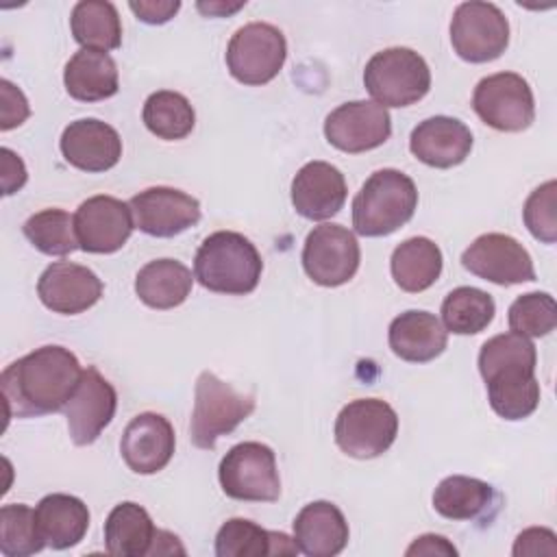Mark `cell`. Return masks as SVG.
<instances>
[{
    "mask_svg": "<svg viewBox=\"0 0 557 557\" xmlns=\"http://www.w3.org/2000/svg\"><path fill=\"white\" fill-rule=\"evenodd\" d=\"M83 368L63 346H41L2 370L0 387L9 418H37L61 411L72 398Z\"/></svg>",
    "mask_w": 557,
    "mask_h": 557,
    "instance_id": "obj_1",
    "label": "cell"
},
{
    "mask_svg": "<svg viewBox=\"0 0 557 557\" xmlns=\"http://www.w3.org/2000/svg\"><path fill=\"white\" fill-rule=\"evenodd\" d=\"M537 352L529 337L500 333L490 337L479 350V372L487 385L494 413L505 420L529 418L540 405V383L535 379Z\"/></svg>",
    "mask_w": 557,
    "mask_h": 557,
    "instance_id": "obj_2",
    "label": "cell"
},
{
    "mask_svg": "<svg viewBox=\"0 0 557 557\" xmlns=\"http://www.w3.org/2000/svg\"><path fill=\"white\" fill-rule=\"evenodd\" d=\"M263 261L255 244L235 231H215L202 239L194 257L196 281L215 294L244 296L255 292Z\"/></svg>",
    "mask_w": 557,
    "mask_h": 557,
    "instance_id": "obj_3",
    "label": "cell"
},
{
    "mask_svg": "<svg viewBox=\"0 0 557 557\" xmlns=\"http://www.w3.org/2000/svg\"><path fill=\"white\" fill-rule=\"evenodd\" d=\"M418 207L416 183L400 170L368 176L352 200V226L363 237H383L407 224Z\"/></svg>",
    "mask_w": 557,
    "mask_h": 557,
    "instance_id": "obj_4",
    "label": "cell"
},
{
    "mask_svg": "<svg viewBox=\"0 0 557 557\" xmlns=\"http://www.w3.org/2000/svg\"><path fill=\"white\" fill-rule=\"evenodd\" d=\"M255 411V396L237 392L213 372H200L194 389L189 437L194 446L211 450L218 437L228 435Z\"/></svg>",
    "mask_w": 557,
    "mask_h": 557,
    "instance_id": "obj_5",
    "label": "cell"
},
{
    "mask_svg": "<svg viewBox=\"0 0 557 557\" xmlns=\"http://www.w3.org/2000/svg\"><path fill=\"white\" fill-rule=\"evenodd\" d=\"M363 85L381 107H409L422 100L431 87L426 61L411 48L394 46L370 57Z\"/></svg>",
    "mask_w": 557,
    "mask_h": 557,
    "instance_id": "obj_6",
    "label": "cell"
},
{
    "mask_svg": "<svg viewBox=\"0 0 557 557\" xmlns=\"http://www.w3.org/2000/svg\"><path fill=\"white\" fill-rule=\"evenodd\" d=\"M398 435V416L381 398H357L342 407L335 420L337 446L355 459L383 455Z\"/></svg>",
    "mask_w": 557,
    "mask_h": 557,
    "instance_id": "obj_7",
    "label": "cell"
},
{
    "mask_svg": "<svg viewBox=\"0 0 557 557\" xmlns=\"http://www.w3.org/2000/svg\"><path fill=\"white\" fill-rule=\"evenodd\" d=\"M222 492L235 500L274 503L281 496L276 455L261 442L235 444L220 461Z\"/></svg>",
    "mask_w": 557,
    "mask_h": 557,
    "instance_id": "obj_8",
    "label": "cell"
},
{
    "mask_svg": "<svg viewBox=\"0 0 557 557\" xmlns=\"http://www.w3.org/2000/svg\"><path fill=\"white\" fill-rule=\"evenodd\" d=\"M287 57L285 35L268 22H250L235 30L226 46V67L244 85H265Z\"/></svg>",
    "mask_w": 557,
    "mask_h": 557,
    "instance_id": "obj_9",
    "label": "cell"
},
{
    "mask_svg": "<svg viewBox=\"0 0 557 557\" xmlns=\"http://www.w3.org/2000/svg\"><path fill=\"white\" fill-rule=\"evenodd\" d=\"M450 44L468 63L494 61L509 46V22L492 2H461L450 20Z\"/></svg>",
    "mask_w": 557,
    "mask_h": 557,
    "instance_id": "obj_10",
    "label": "cell"
},
{
    "mask_svg": "<svg viewBox=\"0 0 557 557\" xmlns=\"http://www.w3.org/2000/svg\"><path fill=\"white\" fill-rule=\"evenodd\" d=\"M472 109L487 126L503 133L524 131L535 117L533 91L516 72H498L481 78L472 94Z\"/></svg>",
    "mask_w": 557,
    "mask_h": 557,
    "instance_id": "obj_11",
    "label": "cell"
},
{
    "mask_svg": "<svg viewBox=\"0 0 557 557\" xmlns=\"http://www.w3.org/2000/svg\"><path fill=\"white\" fill-rule=\"evenodd\" d=\"M361 261L359 242L352 231L342 224L313 226L302 246V268L307 276L322 287L348 283Z\"/></svg>",
    "mask_w": 557,
    "mask_h": 557,
    "instance_id": "obj_12",
    "label": "cell"
},
{
    "mask_svg": "<svg viewBox=\"0 0 557 557\" xmlns=\"http://www.w3.org/2000/svg\"><path fill=\"white\" fill-rule=\"evenodd\" d=\"M461 265L474 276L496 285H518L535 281V268L527 248L511 235H479L463 252Z\"/></svg>",
    "mask_w": 557,
    "mask_h": 557,
    "instance_id": "obj_13",
    "label": "cell"
},
{
    "mask_svg": "<svg viewBox=\"0 0 557 557\" xmlns=\"http://www.w3.org/2000/svg\"><path fill=\"white\" fill-rule=\"evenodd\" d=\"M392 135V117L372 100H352L333 109L324 120V137L342 152L357 154L385 144Z\"/></svg>",
    "mask_w": 557,
    "mask_h": 557,
    "instance_id": "obj_14",
    "label": "cell"
},
{
    "mask_svg": "<svg viewBox=\"0 0 557 557\" xmlns=\"http://www.w3.org/2000/svg\"><path fill=\"white\" fill-rule=\"evenodd\" d=\"M74 228L81 250L111 255L128 242L135 224L128 202L100 194L78 205L74 213Z\"/></svg>",
    "mask_w": 557,
    "mask_h": 557,
    "instance_id": "obj_15",
    "label": "cell"
},
{
    "mask_svg": "<svg viewBox=\"0 0 557 557\" xmlns=\"http://www.w3.org/2000/svg\"><path fill=\"white\" fill-rule=\"evenodd\" d=\"M133 224L152 237H174L200 220V202L174 187L157 185L128 200Z\"/></svg>",
    "mask_w": 557,
    "mask_h": 557,
    "instance_id": "obj_16",
    "label": "cell"
},
{
    "mask_svg": "<svg viewBox=\"0 0 557 557\" xmlns=\"http://www.w3.org/2000/svg\"><path fill=\"white\" fill-rule=\"evenodd\" d=\"M115 409V387L94 366L83 370L72 398L63 407L72 442L76 446L94 444L113 420Z\"/></svg>",
    "mask_w": 557,
    "mask_h": 557,
    "instance_id": "obj_17",
    "label": "cell"
},
{
    "mask_svg": "<svg viewBox=\"0 0 557 557\" xmlns=\"http://www.w3.org/2000/svg\"><path fill=\"white\" fill-rule=\"evenodd\" d=\"M102 289V281L94 270L72 261L50 263L37 281V296L44 307L63 315L91 309L100 300Z\"/></svg>",
    "mask_w": 557,
    "mask_h": 557,
    "instance_id": "obj_18",
    "label": "cell"
},
{
    "mask_svg": "<svg viewBox=\"0 0 557 557\" xmlns=\"http://www.w3.org/2000/svg\"><path fill=\"white\" fill-rule=\"evenodd\" d=\"M176 448L174 429L168 418L154 411L135 416L120 440L124 463L137 474H154L163 470Z\"/></svg>",
    "mask_w": 557,
    "mask_h": 557,
    "instance_id": "obj_19",
    "label": "cell"
},
{
    "mask_svg": "<svg viewBox=\"0 0 557 557\" xmlns=\"http://www.w3.org/2000/svg\"><path fill=\"white\" fill-rule=\"evenodd\" d=\"M63 159L83 172H107L122 157V139L113 126L96 117L70 122L61 133Z\"/></svg>",
    "mask_w": 557,
    "mask_h": 557,
    "instance_id": "obj_20",
    "label": "cell"
},
{
    "mask_svg": "<svg viewBox=\"0 0 557 557\" xmlns=\"http://www.w3.org/2000/svg\"><path fill=\"white\" fill-rule=\"evenodd\" d=\"M346 178L326 161L305 163L292 181V205L307 220H329L346 202Z\"/></svg>",
    "mask_w": 557,
    "mask_h": 557,
    "instance_id": "obj_21",
    "label": "cell"
},
{
    "mask_svg": "<svg viewBox=\"0 0 557 557\" xmlns=\"http://www.w3.org/2000/svg\"><path fill=\"white\" fill-rule=\"evenodd\" d=\"M409 150L424 165L446 170L466 161L472 150V133L457 117L433 115L411 131Z\"/></svg>",
    "mask_w": 557,
    "mask_h": 557,
    "instance_id": "obj_22",
    "label": "cell"
},
{
    "mask_svg": "<svg viewBox=\"0 0 557 557\" xmlns=\"http://www.w3.org/2000/svg\"><path fill=\"white\" fill-rule=\"evenodd\" d=\"M348 535L342 509L329 500H313L294 518V542L309 557L339 555L348 544Z\"/></svg>",
    "mask_w": 557,
    "mask_h": 557,
    "instance_id": "obj_23",
    "label": "cell"
},
{
    "mask_svg": "<svg viewBox=\"0 0 557 557\" xmlns=\"http://www.w3.org/2000/svg\"><path fill=\"white\" fill-rule=\"evenodd\" d=\"M387 342L392 352L403 361L426 363L444 352L448 331L433 313L409 309L389 322Z\"/></svg>",
    "mask_w": 557,
    "mask_h": 557,
    "instance_id": "obj_24",
    "label": "cell"
},
{
    "mask_svg": "<svg viewBox=\"0 0 557 557\" xmlns=\"http://www.w3.org/2000/svg\"><path fill=\"white\" fill-rule=\"evenodd\" d=\"M35 522L46 546L65 550L85 537L89 529V509L72 494H48L35 507Z\"/></svg>",
    "mask_w": 557,
    "mask_h": 557,
    "instance_id": "obj_25",
    "label": "cell"
},
{
    "mask_svg": "<svg viewBox=\"0 0 557 557\" xmlns=\"http://www.w3.org/2000/svg\"><path fill=\"white\" fill-rule=\"evenodd\" d=\"M65 91L81 102H98L117 94V65L100 50L81 48L70 57L63 70Z\"/></svg>",
    "mask_w": 557,
    "mask_h": 557,
    "instance_id": "obj_26",
    "label": "cell"
},
{
    "mask_svg": "<svg viewBox=\"0 0 557 557\" xmlns=\"http://www.w3.org/2000/svg\"><path fill=\"white\" fill-rule=\"evenodd\" d=\"M157 531L148 511L124 500L111 509L104 522V546L109 555L115 557H144L152 555Z\"/></svg>",
    "mask_w": 557,
    "mask_h": 557,
    "instance_id": "obj_27",
    "label": "cell"
},
{
    "mask_svg": "<svg viewBox=\"0 0 557 557\" xmlns=\"http://www.w3.org/2000/svg\"><path fill=\"white\" fill-rule=\"evenodd\" d=\"M294 553H298L294 537L278 531H268L246 518H231L215 533L218 557H263Z\"/></svg>",
    "mask_w": 557,
    "mask_h": 557,
    "instance_id": "obj_28",
    "label": "cell"
},
{
    "mask_svg": "<svg viewBox=\"0 0 557 557\" xmlns=\"http://www.w3.org/2000/svg\"><path fill=\"white\" fill-rule=\"evenodd\" d=\"M194 278L185 263L176 259H154L137 272L135 294L152 309H174L191 294Z\"/></svg>",
    "mask_w": 557,
    "mask_h": 557,
    "instance_id": "obj_29",
    "label": "cell"
},
{
    "mask_svg": "<svg viewBox=\"0 0 557 557\" xmlns=\"http://www.w3.org/2000/svg\"><path fill=\"white\" fill-rule=\"evenodd\" d=\"M442 250L429 237H409L398 244L389 259L394 283L409 294L429 289L442 274Z\"/></svg>",
    "mask_w": 557,
    "mask_h": 557,
    "instance_id": "obj_30",
    "label": "cell"
},
{
    "mask_svg": "<svg viewBox=\"0 0 557 557\" xmlns=\"http://www.w3.org/2000/svg\"><path fill=\"white\" fill-rule=\"evenodd\" d=\"M74 39L89 50L109 52L122 44V22L113 2L81 0L70 15Z\"/></svg>",
    "mask_w": 557,
    "mask_h": 557,
    "instance_id": "obj_31",
    "label": "cell"
},
{
    "mask_svg": "<svg viewBox=\"0 0 557 557\" xmlns=\"http://www.w3.org/2000/svg\"><path fill=\"white\" fill-rule=\"evenodd\" d=\"M492 496L494 490L490 483L474 476L453 474L437 483L433 492V507L448 520H474L487 509Z\"/></svg>",
    "mask_w": 557,
    "mask_h": 557,
    "instance_id": "obj_32",
    "label": "cell"
},
{
    "mask_svg": "<svg viewBox=\"0 0 557 557\" xmlns=\"http://www.w3.org/2000/svg\"><path fill=\"white\" fill-rule=\"evenodd\" d=\"M141 120L146 128L165 141H176L194 131L196 113L189 100L172 89L154 91L146 98Z\"/></svg>",
    "mask_w": 557,
    "mask_h": 557,
    "instance_id": "obj_33",
    "label": "cell"
},
{
    "mask_svg": "<svg viewBox=\"0 0 557 557\" xmlns=\"http://www.w3.org/2000/svg\"><path fill=\"white\" fill-rule=\"evenodd\" d=\"M494 298L479 287H455L442 302L444 329L455 335H474L494 320Z\"/></svg>",
    "mask_w": 557,
    "mask_h": 557,
    "instance_id": "obj_34",
    "label": "cell"
},
{
    "mask_svg": "<svg viewBox=\"0 0 557 557\" xmlns=\"http://www.w3.org/2000/svg\"><path fill=\"white\" fill-rule=\"evenodd\" d=\"M24 237L44 255L50 257H63L81 248L76 228H74V215H70L63 209H44L33 213L24 226Z\"/></svg>",
    "mask_w": 557,
    "mask_h": 557,
    "instance_id": "obj_35",
    "label": "cell"
},
{
    "mask_svg": "<svg viewBox=\"0 0 557 557\" xmlns=\"http://www.w3.org/2000/svg\"><path fill=\"white\" fill-rule=\"evenodd\" d=\"M46 546L35 522V509L11 503L0 509V553L7 557L35 555Z\"/></svg>",
    "mask_w": 557,
    "mask_h": 557,
    "instance_id": "obj_36",
    "label": "cell"
},
{
    "mask_svg": "<svg viewBox=\"0 0 557 557\" xmlns=\"http://www.w3.org/2000/svg\"><path fill=\"white\" fill-rule=\"evenodd\" d=\"M509 329L524 337H544L557 324L555 298L546 292H527L509 307Z\"/></svg>",
    "mask_w": 557,
    "mask_h": 557,
    "instance_id": "obj_37",
    "label": "cell"
},
{
    "mask_svg": "<svg viewBox=\"0 0 557 557\" xmlns=\"http://www.w3.org/2000/svg\"><path fill=\"white\" fill-rule=\"evenodd\" d=\"M555 181H546L537 189L531 191V196L524 202L522 218L529 228V233L544 242V244H555L557 239V218H555Z\"/></svg>",
    "mask_w": 557,
    "mask_h": 557,
    "instance_id": "obj_38",
    "label": "cell"
},
{
    "mask_svg": "<svg viewBox=\"0 0 557 557\" xmlns=\"http://www.w3.org/2000/svg\"><path fill=\"white\" fill-rule=\"evenodd\" d=\"M0 98H2V117H0V128L11 131L20 124L26 122L30 115V107L26 96L22 94L20 87H15L11 81L2 78L0 81Z\"/></svg>",
    "mask_w": 557,
    "mask_h": 557,
    "instance_id": "obj_39",
    "label": "cell"
},
{
    "mask_svg": "<svg viewBox=\"0 0 557 557\" xmlns=\"http://www.w3.org/2000/svg\"><path fill=\"white\" fill-rule=\"evenodd\" d=\"M511 553L516 557L520 555H557V537L550 529H544V527H531V529H524L516 542H513V548Z\"/></svg>",
    "mask_w": 557,
    "mask_h": 557,
    "instance_id": "obj_40",
    "label": "cell"
},
{
    "mask_svg": "<svg viewBox=\"0 0 557 557\" xmlns=\"http://www.w3.org/2000/svg\"><path fill=\"white\" fill-rule=\"evenodd\" d=\"M131 11L137 15V20L146 24H165L170 22L176 11L181 9L178 0H133L128 2Z\"/></svg>",
    "mask_w": 557,
    "mask_h": 557,
    "instance_id": "obj_41",
    "label": "cell"
},
{
    "mask_svg": "<svg viewBox=\"0 0 557 557\" xmlns=\"http://www.w3.org/2000/svg\"><path fill=\"white\" fill-rule=\"evenodd\" d=\"M0 154H2V194L11 196L24 187L26 168H24V161L11 148H2Z\"/></svg>",
    "mask_w": 557,
    "mask_h": 557,
    "instance_id": "obj_42",
    "label": "cell"
},
{
    "mask_svg": "<svg viewBox=\"0 0 557 557\" xmlns=\"http://www.w3.org/2000/svg\"><path fill=\"white\" fill-rule=\"evenodd\" d=\"M405 555H457V548L444 535L424 533L411 542Z\"/></svg>",
    "mask_w": 557,
    "mask_h": 557,
    "instance_id": "obj_43",
    "label": "cell"
},
{
    "mask_svg": "<svg viewBox=\"0 0 557 557\" xmlns=\"http://www.w3.org/2000/svg\"><path fill=\"white\" fill-rule=\"evenodd\" d=\"M244 4L246 2H235V4H224V2H209V4H205V2H198V9L202 13H207V15H226V13H233V11L242 9Z\"/></svg>",
    "mask_w": 557,
    "mask_h": 557,
    "instance_id": "obj_44",
    "label": "cell"
}]
</instances>
